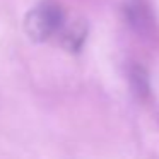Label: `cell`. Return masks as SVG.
<instances>
[{
    "mask_svg": "<svg viewBox=\"0 0 159 159\" xmlns=\"http://www.w3.org/2000/svg\"><path fill=\"white\" fill-rule=\"evenodd\" d=\"M63 22L65 16L60 5H57L55 2H41L26 14L24 31L29 39L41 43L57 34Z\"/></svg>",
    "mask_w": 159,
    "mask_h": 159,
    "instance_id": "1",
    "label": "cell"
},
{
    "mask_svg": "<svg viewBox=\"0 0 159 159\" xmlns=\"http://www.w3.org/2000/svg\"><path fill=\"white\" fill-rule=\"evenodd\" d=\"M60 45L65 50L72 53H77L82 48L84 41L87 38V22L82 19H75V21H65L62 28L57 33Z\"/></svg>",
    "mask_w": 159,
    "mask_h": 159,
    "instance_id": "2",
    "label": "cell"
},
{
    "mask_svg": "<svg viewBox=\"0 0 159 159\" xmlns=\"http://www.w3.org/2000/svg\"><path fill=\"white\" fill-rule=\"evenodd\" d=\"M125 17L127 21L130 22V26L137 31H142V29H147L149 28V11L140 0H128L125 4Z\"/></svg>",
    "mask_w": 159,
    "mask_h": 159,
    "instance_id": "3",
    "label": "cell"
},
{
    "mask_svg": "<svg viewBox=\"0 0 159 159\" xmlns=\"http://www.w3.org/2000/svg\"><path fill=\"white\" fill-rule=\"evenodd\" d=\"M132 80H134V86L137 91H147V77H145V72L140 69V67H134L132 70Z\"/></svg>",
    "mask_w": 159,
    "mask_h": 159,
    "instance_id": "4",
    "label": "cell"
}]
</instances>
